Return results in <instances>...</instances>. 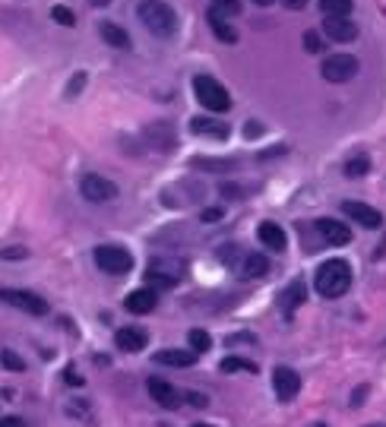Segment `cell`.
Segmentation results:
<instances>
[{
  "mask_svg": "<svg viewBox=\"0 0 386 427\" xmlns=\"http://www.w3.org/2000/svg\"><path fill=\"white\" fill-rule=\"evenodd\" d=\"M314 288L320 297H342L351 288V266L339 256L320 263V269L314 273Z\"/></svg>",
  "mask_w": 386,
  "mask_h": 427,
  "instance_id": "cell-1",
  "label": "cell"
},
{
  "mask_svg": "<svg viewBox=\"0 0 386 427\" xmlns=\"http://www.w3.org/2000/svg\"><path fill=\"white\" fill-rule=\"evenodd\" d=\"M137 16H140V23L159 38H168L178 32V13H174V6H168L165 0H143V4H137Z\"/></svg>",
  "mask_w": 386,
  "mask_h": 427,
  "instance_id": "cell-2",
  "label": "cell"
},
{
  "mask_svg": "<svg viewBox=\"0 0 386 427\" xmlns=\"http://www.w3.org/2000/svg\"><path fill=\"white\" fill-rule=\"evenodd\" d=\"M193 92H196V101H200L203 108H209V111H215V114L232 111V95H228V89L215 76H206V73L193 76Z\"/></svg>",
  "mask_w": 386,
  "mask_h": 427,
  "instance_id": "cell-3",
  "label": "cell"
},
{
  "mask_svg": "<svg viewBox=\"0 0 386 427\" xmlns=\"http://www.w3.org/2000/svg\"><path fill=\"white\" fill-rule=\"evenodd\" d=\"M184 273H187L184 260H178V256H159V260L149 263L146 282L161 285V288H171V285H178L181 279H184Z\"/></svg>",
  "mask_w": 386,
  "mask_h": 427,
  "instance_id": "cell-4",
  "label": "cell"
},
{
  "mask_svg": "<svg viewBox=\"0 0 386 427\" xmlns=\"http://www.w3.org/2000/svg\"><path fill=\"white\" fill-rule=\"evenodd\" d=\"M96 266L108 275H127L133 269V256H130V250H124V247L101 244V247H96Z\"/></svg>",
  "mask_w": 386,
  "mask_h": 427,
  "instance_id": "cell-5",
  "label": "cell"
},
{
  "mask_svg": "<svg viewBox=\"0 0 386 427\" xmlns=\"http://www.w3.org/2000/svg\"><path fill=\"white\" fill-rule=\"evenodd\" d=\"M0 301L10 304V307L23 310L29 317H45L48 314V301L35 291H25V288H0Z\"/></svg>",
  "mask_w": 386,
  "mask_h": 427,
  "instance_id": "cell-6",
  "label": "cell"
},
{
  "mask_svg": "<svg viewBox=\"0 0 386 427\" xmlns=\"http://www.w3.org/2000/svg\"><path fill=\"white\" fill-rule=\"evenodd\" d=\"M320 73L327 83H348L358 73V57H351V54H329V57L323 60Z\"/></svg>",
  "mask_w": 386,
  "mask_h": 427,
  "instance_id": "cell-7",
  "label": "cell"
},
{
  "mask_svg": "<svg viewBox=\"0 0 386 427\" xmlns=\"http://www.w3.org/2000/svg\"><path fill=\"white\" fill-rule=\"evenodd\" d=\"M342 215L345 219H351L355 225L368 228V232H377V228H383V212L374 206H368V203H358V200H345L342 203Z\"/></svg>",
  "mask_w": 386,
  "mask_h": 427,
  "instance_id": "cell-8",
  "label": "cell"
},
{
  "mask_svg": "<svg viewBox=\"0 0 386 427\" xmlns=\"http://www.w3.org/2000/svg\"><path fill=\"white\" fill-rule=\"evenodd\" d=\"M79 193H83V200H89V203H111L114 196H118V184L101 178V174H83Z\"/></svg>",
  "mask_w": 386,
  "mask_h": 427,
  "instance_id": "cell-9",
  "label": "cell"
},
{
  "mask_svg": "<svg viewBox=\"0 0 386 427\" xmlns=\"http://www.w3.org/2000/svg\"><path fill=\"white\" fill-rule=\"evenodd\" d=\"M273 392L279 402H295V396L301 392V377H297L295 368H276L273 370Z\"/></svg>",
  "mask_w": 386,
  "mask_h": 427,
  "instance_id": "cell-10",
  "label": "cell"
},
{
  "mask_svg": "<svg viewBox=\"0 0 386 427\" xmlns=\"http://www.w3.org/2000/svg\"><path fill=\"white\" fill-rule=\"evenodd\" d=\"M323 35H327L329 42L348 45L358 38V23L351 16H327L323 19Z\"/></svg>",
  "mask_w": 386,
  "mask_h": 427,
  "instance_id": "cell-11",
  "label": "cell"
},
{
  "mask_svg": "<svg viewBox=\"0 0 386 427\" xmlns=\"http://www.w3.org/2000/svg\"><path fill=\"white\" fill-rule=\"evenodd\" d=\"M114 345L120 351H127V355H137V351H143L149 345V332L143 326H120L114 332Z\"/></svg>",
  "mask_w": 386,
  "mask_h": 427,
  "instance_id": "cell-12",
  "label": "cell"
},
{
  "mask_svg": "<svg viewBox=\"0 0 386 427\" xmlns=\"http://www.w3.org/2000/svg\"><path fill=\"white\" fill-rule=\"evenodd\" d=\"M314 228L329 247H345V244H351V228L339 219H320Z\"/></svg>",
  "mask_w": 386,
  "mask_h": 427,
  "instance_id": "cell-13",
  "label": "cell"
},
{
  "mask_svg": "<svg viewBox=\"0 0 386 427\" xmlns=\"http://www.w3.org/2000/svg\"><path fill=\"white\" fill-rule=\"evenodd\" d=\"M149 396H152V402L155 405H161V409H178V389H174L171 383H168V380H161V377H149Z\"/></svg>",
  "mask_w": 386,
  "mask_h": 427,
  "instance_id": "cell-14",
  "label": "cell"
},
{
  "mask_svg": "<svg viewBox=\"0 0 386 427\" xmlns=\"http://www.w3.org/2000/svg\"><path fill=\"white\" fill-rule=\"evenodd\" d=\"M191 133L193 137H203V140H225L228 137V124H222L219 118H191Z\"/></svg>",
  "mask_w": 386,
  "mask_h": 427,
  "instance_id": "cell-15",
  "label": "cell"
},
{
  "mask_svg": "<svg viewBox=\"0 0 386 427\" xmlns=\"http://www.w3.org/2000/svg\"><path fill=\"white\" fill-rule=\"evenodd\" d=\"M256 237H260V244L266 250H273V254H285V247H288V237L282 232V225H276V222H263V225L256 228Z\"/></svg>",
  "mask_w": 386,
  "mask_h": 427,
  "instance_id": "cell-16",
  "label": "cell"
},
{
  "mask_svg": "<svg viewBox=\"0 0 386 427\" xmlns=\"http://www.w3.org/2000/svg\"><path fill=\"white\" fill-rule=\"evenodd\" d=\"M206 23H209V29H212V35L219 38V42H225V45H234V42H238V29H234V25L228 23V16H222L215 6H209Z\"/></svg>",
  "mask_w": 386,
  "mask_h": 427,
  "instance_id": "cell-17",
  "label": "cell"
},
{
  "mask_svg": "<svg viewBox=\"0 0 386 427\" xmlns=\"http://www.w3.org/2000/svg\"><path fill=\"white\" fill-rule=\"evenodd\" d=\"M155 304H159V295H155V288H149V285H146V288H137V291L127 295L124 307L130 310V314H152Z\"/></svg>",
  "mask_w": 386,
  "mask_h": 427,
  "instance_id": "cell-18",
  "label": "cell"
},
{
  "mask_svg": "<svg viewBox=\"0 0 386 427\" xmlns=\"http://www.w3.org/2000/svg\"><path fill=\"white\" fill-rule=\"evenodd\" d=\"M238 273L244 279H263V275H269V256L266 254H244L238 263Z\"/></svg>",
  "mask_w": 386,
  "mask_h": 427,
  "instance_id": "cell-19",
  "label": "cell"
},
{
  "mask_svg": "<svg viewBox=\"0 0 386 427\" xmlns=\"http://www.w3.org/2000/svg\"><path fill=\"white\" fill-rule=\"evenodd\" d=\"M98 35H101V42H105L108 47H118V51H130V47H133L127 29H120L118 23H108V19L98 25Z\"/></svg>",
  "mask_w": 386,
  "mask_h": 427,
  "instance_id": "cell-20",
  "label": "cell"
},
{
  "mask_svg": "<svg viewBox=\"0 0 386 427\" xmlns=\"http://www.w3.org/2000/svg\"><path fill=\"white\" fill-rule=\"evenodd\" d=\"M196 351L191 348H165V351H155V361L168 364V368H193L196 364Z\"/></svg>",
  "mask_w": 386,
  "mask_h": 427,
  "instance_id": "cell-21",
  "label": "cell"
},
{
  "mask_svg": "<svg viewBox=\"0 0 386 427\" xmlns=\"http://www.w3.org/2000/svg\"><path fill=\"white\" fill-rule=\"evenodd\" d=\"M307 301V285H304L301 279H295V282H288V288L282 291V310H285V317L295 314L301 304Z\"/></svg>",
  "mask_w": 386,
  "mask_h": 427,
  "instance_id": "cell-22",
  "label": "cell"
},
{
  "mask_svg": "<svg viewBox=\"0 0 386 427\" xmlns=\"http://www.w3.org/2000/svg\"><path fill=\"white\" fill-rule=\"evenodd\" d=\"M342 171H345V178H364V174H370V159L364 152L351 155V159H345Z\"/></svg>",
  "mask_w": 386,
  "mask_h": 427,
  "instance_id": "cell-23",
  "label": "cell"
},
{
  "mask_svg": "<svg viewBox=\"0 0 386 427\" xmlns=\"http://www.w3.org/2000/svg\"><path fill=\"white\" fill-rule=\"evenodd\" d=\"M222 374H256V364L247 361V358L228 355L225 361H222Z\"/></svg>",
  "mask_w": 386,
  "mask_h": 427,
  "instance_id": "cell-24",
  "label": "cell"
},
{
  "mask_svg": "<svg viewBox=\"0 0 386 427\" xmlns=\"http://www.w3.org/2000/svg\"><path fill=\"white\" fill-rule=\"evenodd\" d=\"M193 168H206V171H234L238 161L234 159H193Z\"/></svg>",
  "mask_w": 386,
  "mask_h": 427,
  "instance_id": "cell-25",
  "label": "cell"
},
{
  "mask_svg": "<svg viewBox=\"0 0 386 427\" xmlns=\"http://www.w3.org/2000/svg\"><path fill=\"white\" fill-rule=\"evenodd\" d=\"M187 342H191V351H196V355L212 348V336H209L206 329H191L187 332Z\"/></svg>",
  "mask_w": 386,
  "mask_h": 427,
  "instance_id": "cell-26",
  "label": "cell"
},
{
  "mask_svg": "<svg viewBox=\"0 0 386 427\" xmlns=\"http://www.w3.org/2000/svg\"><path fill=\"white\" fill-rule=\"evenodd\" d=\"M351 6H355V0H320V10L327 16H348Z\"/></svg>",
  "mask_w": 386,
  "mask_h": 427,
  "instance_id": "cell-27",
  "label": "cell"
},
{
  "mask_svg": "<svg viewBox=\"0 0 386 427\" xmlns=\"http://www.w3.org/2000/svg\"><path fill=\"white\" fill-rule=\"evenodd\" d=\"M0 364H4L6 370H13V374H23V370H25V361L16 355V351H10V348L0 351Z\"/></svg>",
  "mask_w": 386,
  "mask_h": 427,
  "instance_id": "cell-28",
  "label": "cell"
},
{
  "mask_svg": "<svg viewBox=\"0 0 386 427\" xmlns=\"http://www.w3.org/2000/svg\"><path fill=\"white\" fill-rule=\"evenodd\" d=\"M301 42H304V51H307V54H323V47H327V42L320 38V32H314V29L304 32Z\"/></svg>",
  "mask_w": 386,
  "mask_h": 427,
  "instance_id": "cell-29",
  "label": "cell"
},
{
  "mask_svg": "<svg viewBox=\"0 0 386 427\" xmlns=\"http://www.w3.org/2000/svg\"><path fill=\"white\" fill-rule=\"evenodd\" d=\"M51 19H54V23H60V25H76V16H73L70 6H54Z\"/></svg>",
  "mask_w": 386,
  "mask_h": 427,
  "instance_id": "cell-30",
  "label": "cell"
},
{
  "mask_svg": "<svg viewBox=\"0 0 386 427\" xmlns=\"http://www.w3.org/2000/svg\"><path fill=\"white\" fill-rule=\"evenodd\" d=\"M212 6L222 16H238L241 13V0H212Z\"/></svg>",
  "mask_w": 386,
  "mask_h": 427,
  "instance_id": "cell-31",
  "label": "cell"
},
{
  "mask_svg": "<svg viewBox=\"0 0 386 427\" xmlns=\"http://www.w3.org/2000/svg\"><path fill=\"white\" fill-rule=\"evenodd\" d=\"M86 86V73L79 70V73H73V79H70V86H67V98H76V92Z\"/></svg>",
  "mask_w": 386,
  "mask_h": 427,
  "instance_id": "cell-32",
  "label": "cell"
},
{
  "mask_svg": "<svg viewBox=\"0 0 386 427\" xmlns=\"http://www.w3.org/2000/svg\"><path fill=\"white\" fill-rule=\"evenodd\" d=\"M0 256H4V260H25V256H29V250H23V247H6V250H0Z\"/></svg>",
  "mask_w": 386,
  "mask_h": 427,
  "instance_id": "cell-33",
  "label": "cell"
},
{
  "mask_svg": "<svg viewBox=\"0 0 386 427\" xmlns=\"http://www.w3.org/2000/svg\"><path fill=\"white\" fill-rule=\"evenodd\" d=\"M187 402H191V405H196V409H206V405H209V399L206 396H203V392H187Z\"/></svg>",
  "mask_w": 386,
  "mask_h": 427,
  "instance_id": "cell-34",
  "label": "cell"
},
{
  "mask_svg": "<svg viewBox=\"0 0 386 427\" xmlns=\"http://www.w3.org/2000/svg\"><path fill=\"white\" fill-rule=\"evenodd\" d=\"M222 206H212V209H206V212H203V222H222Z\"/></svg>",
  "mask_w": 386,
  "mask_h": 427,
  "instance_id": "cell-35",
  "label": "cell"
},
{
  "mask_svg": "<svg viewBox=\"0 0 386 427\" xmlns=\"http://www.w3.org/2000/svg\"><path fill=\"white\" fill-rule=\"evenodd\" d=\"M64 380H67L70 386H83V377L76 374V368H67V370H64Z\"/></svg>",
  "mask_w": 386,
  "mask_h": 427,
  "instance_id": "cell-36",
  "label": "cell"
},
{
  "mask_svg": "<svg viewBox=\"0 0 386 427\" xmlns=\"http://www.w3.org/2000/svg\"><path fill=\"white\" fill-rule=\"evenodd\" d=\"M0 427H29L23 421V418H16V415H6V418H0Z\"/></svg>",
  "mask_w": 386,
  "mask_h": 427,
  "instance_id": "cell-37",
  "label": "cell"
},
{
  "mask_svg": "<svg viewBox=\"0 0 386 427\" xmlns=\"http://www.w3.org/2000/svg\"><path fill=\"white\" fill-rule=\"evenodd\" d=\"M364 396H368V386L355 389V392H351V405H355V409H358V405H364Z\"/></svg>",
  "mask_w": 386,
  "mask_h": 427,
  "instance_id": "cell-38",
  "label": "cell"
},
{
  "mask_svg": "<svg viewBox=\"0 0 386 427\" xmlns=\"http://www.w3.org/2000/svg\"><path fill=\"white\" fill-rule=\"evenodd\" d=\"M244 133H247V137H260V133H263L260 120H250V124H247V130H244Z\"/></svg>",
  "mask_w": 386,
  "mask_h": 427,
  "instance_id": "cell-39",
  "label": "cell"
},
{
  "mask_svg": "<svg viewBox=\"0 0 386 427\" xmlns=\"http://www.w3.org/2000/svg\"><path fill=\"white\" fill-rule=\"evenodd\" d=\"M282 4H285L288 10H304V6H307V0H282Z\"/></svg>",
  "mask_w": 386,
  "mask_h": 427,
  "instance_id": "cell-40",
  "label": "cell"
},
{
  "mask_svg": "<svg viewBox=\"0 0 386 427\" xmlns=\"http://www.w3.org/2000/svg\"><path fill=\"white\" fill-rule=\"evenodd\" d=\"M256 6H269V4H276V0H254Z\"/></svg>",
  "mask_w": 386,
  "mask_h": 427,
  "instance_id": "cell-41",
  "label": "cell"
},
{
  "mask_svg": "<svg viewBox=\"0 0 386 427\" xmlns=\"http://www.w3.org/2000/svg\"><path fill=\"white\" fill-rule=\"evenodd\" d=\"M307 427H327V424H323V421H317V424H307Z\"/></svg>",
  "mask_w": 386,
  "mask_h": 427,
  "instance_id": "cell-42",
  "label": "cell"
},
{
  "mask_svg": "<svg viewBox=\"0 0 386 427\" xmlns=\"http://www.w3.org/2000/svg\"><path fill=\"white\" fill-rule=\"evenodd\" d=\"M193 427H212V424H193Z\"/></svg>",
  "mask_w": 386,
  "mask_h": 427,
  "instance_id": "cell-43",
  "label": "cell"
},
{
  "mask_svg": "<svg viewBox=\"0 0 386 427\" xmlns=\"http://www.w3.org/2000/svg\"><path fill=\"white\" fill-rule=\"evenodd\" d=\"M368 427H386V424H368Z\"/></svg>",
  "mask_w": 386,
  "mask_h": 427,
  "instance_id": "cell-44",
  "label": "cell"
}]
</instances>
